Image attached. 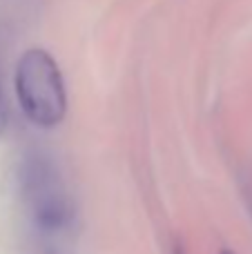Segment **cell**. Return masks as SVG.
I'll return each mask as SVG.
<instances>
[{
    "label": "cell",
    "mask_w": 252,
    "mask_h": 254,
    "mask_svg": "<svg viewBox=\"0 0 252 254\" xmlns=\"http://www.w3.org/2000/svg\"><path fill=\"white\" fill-rule=\"evenodd\" d=\"M16 94L25 116L38 127H56L67 112L63 74L45 49H29L20 56Z\"/></svg>",
    "instance_id": "obj_1"
},
{
    "label": "cell",
    "mask_w": 252,
    "mask_h": 254,
    "mask_svg": "<svg viewBox=\"0 0 252 254\" xmlns=\"http://www.w3.org/2000/svg\"><path fill=\"white\" fill-rule=\"evenodd\" d=\"M22 192L34 221L45 232L65 228L71 219V205L56 165L47 156L34 154L22 165Z\"/></svg>",
    "instance_id": "obj_2"
},
{
    "label": "cell",
    "mask_w": 252,
    "mask_h": 254,
    "mask_svg": "<svg viewBox=\"0 0 252 254\" xmlns=\"http://www.w3.org/2000/svg\"><path fill=\"white\" fill-rule=\"evenodd\" d=\"M4 125H7V105H4L2 89H0V134L4 131Z\"/></svg>",
    "instance_id": "obj_3"
},
{
    "label": "cell",
    "mask_w": 252,
    "mask_h": 254,
    "mask_svg": "<svg viewBox=\"0 0 252 254\" xmlns=\"http://www.w3.org/2000/svg\"><path fill=\"white\" fill-rule=\"evenodd\" d=\"M219 254H235V252H230V250H221Z\"/></svg>",
    "instance_id": "obj_4"
},
{
    "label": "cell",
    "mask_w": 252,
    "mask_h": 254,
    "mask_svg": "<svg viewBox=\"0 0 252 254\" xmlns=\"http://www.w3.org/2000/svg\"><path fill=\"white\" fill-rule=\"evenodd\" d=\"M177 254H181V252H177Z\"/></svg>",
    "instance_id": "obj_5"
}]
</instances>
